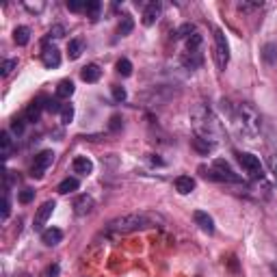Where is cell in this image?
<instances>
[{"instance_id":"cell-1","label":"cell","mask_w":277,"mask_h":277,"mask_svg":"<svg viewBox=\"0 0 277 277\" xmlns=\"http://www.w3.org/2000/svg\"><path fill=\"white\" fill-rule=\"evenodd\" d=\"M190 126H193L195 134L204 138V141L216 145L223 138V126L216 120V115L210 110L206 104H197L190 108Z\"/></svg>"},{"instance_id":"cell-2","label":"cell","mask_w":277,"mask_h":277,"mask_svg":"<svg viewBox=\"0 0 277 277\" xmlns=\"http://www.w3.org/2000/svg\"><path fill=\"white\" fill-rule=\"evenodd\" d=\"M230 120H232V126L236 132L249 138V141H254V138L262 132V117L258 110L247 102H240V104H236L234 108H230Z\"/></svg>"},{"instance_id":"cell-3","label":"cell","mask_w":277,"mask_h":277,"mask_svg":"<svg viewBox=\"0 0 277 277\" xmlns=\"http://www.w3.org/2000/svg\"><path fill=\"white\" fill-rule=\"evenodd\" d=\"M158 221H162V216H158L154 212H130L124 216H117L108 223V232L113 234H132L138 230H148L152 226H156Z\"/></svg>"},{"instance_id":"cell-4","label":"cell","mask_w":277,"mask_h":277,"mask_svg":"<svg viewBox=\"0 0 277 277\" xmlns=\"http://www.w3.org/2000/svg\"><path fill=\"white\" fill-rule=\"evenodd\" d=\"M214 61L219 70H226V65L230 63V46L221 28H214Z\"/></svg>"},{"instance_id":"cell-5","label":"cell","mask_w":277,"mask_h":277,"mask_svg":"<svg viewBox=\"0 0 277 277\" xmlns=\"http://www.w3.org/2000/svg\"><path fill=\"white\" fill-rule=\"evenodd\" d=\"M236 158H238L240 167L247 171L252 178H262L264 176V169H262V162L258 156L249 154V152H236Z\"/></svg>"},{"instance_id":"cell-6","label":"cell","mask_w":277,"mask_h":277,"mask_svg":"<svg viewBox=\"0 0 277 277\" xmlns=\"http://www.w3.org/2000/svg\"><path fill=\"white\" fill-rule=\"evenodd\" d=\"M52 162H54V152H52V150L39 152V154L35 156V162H32V167H30V178L42 180L44 174L48 171V167H50Z\"/></svg>"},{"instance_id":"cell-7","label":"cell","mask_w":277,"mask_h":277,"mask_svg":"<svg viewBox=\"0 0 277 277\" xmlns=\"http://www.w3.org/2000/svg\"><path fill=\"white\" fill-rule=\"evenodd\" d=\"M212 169L216 171V176H219V180H221V182H236V184H240V182H242V178H240V176H236V174H234V169L230 167V162H228V160H223V158H216V160L212 162Z\"/></svg>"},{"instance_id":"cell-8","label":"cell","mask_w":277,"mask_h":277,"mask_svg":"<svg viewBox=\"0 0 277 277\" xmlns=\"http://www.w3.org/2000/svg\"><path fill=\"white\" fill-rule=\"evenodd\" d=\"M54 208H56V204L52 202V200H48V202H44L42 206H39V210H37V214H35V230H42L46 223H48V219L52 216V212H54Z\"/></svg>"},{"instance_id":"cell-9","label":"cell","mask_w":277,"mask_h":277,"mask_svg":"<svg viewBox=\"0 0 277 277\" xmlns=\"http://www.w3.org/2000/svg\"><path fill=\"white\" fill-rule=\"evenodd\" d=\"M193 221H195V226L200 228L202 232L214 234V221H212V216H210L208 212H204V210H195V212H193Z\"/></svg>"},{"instance_id":"cell-10","label":"cell","mask_w":277,"mask_h":277,"mask_svg":"<svg viewBox=\"0 0 277 277\" xmlns=\"http://www.w3.org/2000/svg\"><path fill=\"white\" fill-rule=\"evenodd\" d=\"M42 61L48 70H54L61 65V52H58L54 46H46L44 52H42Z\"/></svg>"},{"instance_id":"cell-11","label":"cell","mask_w":277,"mask_h":277,"mask_svg":"<svg viewBox=\"0 0 277 277\" xmlns=\"http://www.w3.org/2000/svg\"><path fill=\"white\" fill-rule=\"evenodd\" d=\"M160 13H162V4H160V2H150L148 6H145L143 18H141L143 26H152V24H156V20L160 18Z\"/></svg>"},{"instance_id":"cell-12","label":"cell","mask_w":277,"mask_h":277,"mask_svg":"<svg viewBox=\"0 0 277 277\" xmlns=\"http://www.w3.org/2000/svg\"><path fill=\"white\" fill-rule=\"evenodd\" d=\"M63 240V232L58 228H48L42 232V242L46 247H56Z\"/></svg>"},{"instance_id":"cell-13","label":"cell","mask_w":277,"mask_h":277,"mask_svg":"<svg viewBox=\"0 0 277 277\" xmlns=\"http://www.w3.org/2000/svg\"><path fill=\"white\" fill-rule=\"evenodd\" d=\"M72 169H74V174H78V176H89L91 171H94V162H91L87 156H76L74 162H72Z\"/></svg>"},{"instance_id":"cell-14","label":"cell","mask_w":277,"mask_h":277,"mask_svg":"<svg viewBox=\"0 0 277 277\" xmlns=\"http://www.w3.org/2000/svg\"><path fill=\"white\" fill-rule=\"evenodd\" d=\"M46 98H37V100H32L28 104V108H26V113H24V120L26 122H37L39 120V113H42V108H46Z\"/></svg>"},{"instance_id":"cell-15","label":"cell","mask_w":277,"mask_h":277,"mask_svg":"<svg viewBox=\"0 0 277 277\" xmlns=\"http://www.w3.org/2000/svg\"><path fill=\"white\" fill-rule=\"evenodd\" d=\"M174 184H176V190L180 195H188V193L195 190V180L190 176H178Z\"/></svg>"},{"instance_id":"cell-16","label":"cell","mask_w":277,"mask_h":277,"mask_svg":"<svg viewBox=\"0 0 277 277\" xmlns=\"http://www.w3.org/2000/svg\"><path fill=\"white\" fill-rule=\"evenodd\" d=\"M91 208H94V200H91L89 195H80V197H78V200L74 202V212H76L78 216L89 214Z\"/></svg>"},{"instance_id":"cell-17","label":"cell","mask_w":277,"mask_h":277,"mask_svg":"<svg viewBox=\"0 0 277 277\" xmlns=\"http://www.w3.org/2000/svg\"><path fill=\"white\" fill-rule=\"evenodd\" d=\"M100 76H102V70L98 68L96 63H91V65H87V68H82V72H80V78L84 82H98L100 80Z\"/></svg>"},{"instance_id":"cell-18","label":"cell","mask_w":277,"mask_h":277,"mask_svg":"<svg viewBox=\"0 0 277 277\" xmlns=\"http://www.w3.org/2000/svg\"><path fill=\"white\" fill-rule=\"evenodd\" d=\"M74 91H76V87H74L72 80H61L56 84V98L58 100H70V98L74 96Z\"/></svg>"},{"instance_id":"cell-19","label":"cell","mask_w":277,"mask_h":277,"mask_svg":"<svg viewBox=\"0 0 277 277\" xmlns=\"http://www.w3.org/2000/svg\"><path fill=\"white\" fill-rule=\"evenodd\" d=\"M0 148H2V158L9 160L11 154H13V138L9 134V130H2V132H0Z\"/></svg>"},{"instance_id":"cell-20","label":"cell","mask_w":277,"mask_h":277,"mask_svg":"<svg viewBox=\"0 0 277 277\" xmlns=\"http://www.w3.org/2000/svg\"><path fill=\"white\" fill-rule=\"evenodd\" d=\"M82 50H84V42H82V39H70V44H68V56L72 58V61L80 58Z\"/></svg>"},{"instance_id":"cell-21","label":"cell","mask_w":277,"mask_h":277,"mask_svg":"<svg viewBox=\"0 0 277 277\" xmlns=\"http://www.w3.org/2000/svg\"><path fill=\"white\" fill-rule=\"evenodd\" d=\"M80 188V182H78V178H65V180L58 184L56 190L61 195H68V193H74V190Z\"/></svg>"},{"instance_id":"cell-22","label":"cell","mask_w":277,"mask_h":277,"mask_svg":"<svg viewBox=\"0 0 277 277\" xmlns=\"http://www.w3.org/2000/svg\"><path fill=\"white\" fill-rule=\"evenodd\" d=\"M182 63H184V68H188V70H197V68H202L204 56H202V52H186Z\"/></svg>"},{"instance_id":"cell-23","label":"cell","mask_w":277,"mask_h":277,"mask_svg":"<svg viewBox=\"0 0 277 277\" xmlns=\"http://www.w3.org/2000/svg\"><path fill=\"white\" fill-rule=\"evenodd\" d=\"M132 30H134V20L130 18V16H124L120 26H117V35H120V37H128Z\"/></svg>"},{"instance_id":"cell-24","label":"cell","mask_w":277,"mask_h":277,"mask_svg":"<svg viewBox=\"0 0 277 277\" xmlns=\"http://www.w3.org/2000/svg\"><path fill=\"white\" fill-rule=\"evenodd\" d=\"M13 39H16L18 46H26L30 42V28L28 26H18V28L13 30Z\"/></svg>"},{"instance_id":"cell-25","label":"cell","mask_w":277,"mask_h":277,"mask_svg":"<svg viewBox=\"0 0 277 277\" xmlns=\"http://www.w3.org/2000/svg\"><path fill=\"white\" fill-rule=\"evenodd\" d=\"M262 58H264L268 65H273L277 61V46L275 44H266L264 48H262Z\"/></svg>"},{"instance_id":"cell-26","label":"cell","mask_w":277,"mask_h":277,"mask_svg":"<svg viewBox=\"0 0 277 277\" xmlns=\"http://www.w3.org/2000/svg\"><path fill=\"white\" fill-rule=\"evenodd\" d=\"M115 68H117V74L124 76V78H128L130 74H132V63H130L128 58H120Z\"/></svg>"},{"instance_id":"cell-27","label":"cell","mask_w":277,"mask_h":277,"mask_svg":"<svg viewBox=\"0 0 277 277\" xmlns=\"http://www.w3.org/2000/svg\"><path fill=\"white\" fill-rule=\"evenodd\" d=\"M200 46H202V35L200 32H193L186 39V52H200Z\"/></svg>"},{"instance_id":"cell-28","label":"cell","mask_w":277,"mask_h":277,"mask_svg":"<svg viewBox=\"0 0 277 277\" xmlns=\"http://www.w3.org/2000/svg\"><path fill=\"white\" fill-rule=\"evenodd\" d=\"M193 148H195L197 152H202V154H208V152L214 150V145L208 143V141H204V138H200V136H195V138H193Z\"/></svg>"},{"instance_id":"cell-29","label":"cell","mask_w":277,"mask_h":277,"mask_svg":"<svg viewBox=\"0 0 277 277\" xmlns=\"http://www.w3.org/2000/svg\"><path fill=\"white\" fill-rule=\"evenodd\" d=\"M87 16L91 18V20H98L100 18V11H102V2H98V0H91V2H87Z\"/></svg>"},{"instance_id":"cell-30","label":"cell","mask_w":277,"mask_h":277,"mask_svg":"<svg viewBox=\"0 0 277 277\" xmlns=\"http://www.w3.org/2000/svg\"><path fill=\"white\" fill-rule=\"evenodd\" d=\"M58 115H61V122L68 126V124L74 122V106H72V104H63V108H61Z\"/></svg>"},{"instance_id":"cell-31","label":"cell","mask_w":277,"mask_h":277,"mask_svg":"<svg viewBox=\"0 0 277 277\" xmlns=\"http://www.w3.org/2000/svg\"><path fill=\"white\" fill-rule=\"evenodd\" d=\"M16 68H18V58H6V61L2 63V68H0V76L6 78Z\"/></svg>"},{"instance_id":"cell-32","label":"cell","mask_w":277,"mask_h":277,"mask_svg":"<svg viewBox=\"0 0 277 277\" xmlns=\"http://www.w3.org/2000/svg\"><path fill=\"white\" fill-rule=\"evenodd\" d=\"M18 200H20V204H30L32 200H35V190H32V188H22V190H20V195H18Z\"/></svg>"},{"instance_id":"cell-33","label":"cell","mask_w":277,"mask_h":277,"mask_svg":"<svg viewBox=\"0 0 277 277\" xmlns=\"http://www.w3.org/2000/svg\"><path fill=\"white\" fill-rule=\"evenodd\" d=\"M61 108H63V104L58 102V98H54V100H46V110H48V113H61Z\"/></svg>"},{"instance_id":"cell-34","label":"cell","mask_w":277,"mask_h":277,"mask_svg":"<svg viewBox=\"0 0 277 277\" xmlns=\"http://www.w3.org/2000/svg\"><path fill=\"white\" fill-rule=\"evenodd\" d=\"M65 35V26L63 24H54L50 28V32H48V39H61Z\"/></svg>"},{"instance_id":"cell-35","label":"cell","mask_w":277,"mask_h":277,"mask_svg":"<svg viewBox=\"0 0 277 277\" xmlns=\"http://www.w3.org/2000/svg\"><path fill=\"white\" fill-rule=\"evenodd\" d=\"M68 9H70L72 13L84 11V9H87V2H82V0H68Z\"/></svg>"},{"instance_id":"cell-36","label":"cell","mask_w":277,"mask_h":277,"mask_svg":"<svg viewBox=\"0 0 277 277\" xmlns=\"http://www.w3.org/2000/svg\"><path fill=\"white\" fill-rule=\"evenodd\" d=\"M110 91H113L115 102H124V100H126V89L120 87V84H113V87H110Z\"/></svg>"},{"instance_id":"cell-37","label":"cell","mask_w":277,"mask_h":277,"mask_svg":"<svg viewBox=\"0 0 277 277\" xmlns=\"http://www.w3.org/2000/svg\"><path fill=\"white\" fill-rule=\"evenodd\" d=\"M0 208H2V221H6V219H9V214H11V204H9V197H6V193L2 195Z\"/></svg>"},{"instance_id":"cell-38","label":"cell","mask_w":277,"mask_h":277,"mask_svg":"<svg viewBox=\"0 0 277 277\" xmlns=\"http://www.w3.org/2000/svg\"><path fill=\"white\" fill-rule=\"evenodd\" d=\"M193 32H195V26H193V24H184L182 28L176 32V37H186V39H188L190 35H193Z\"/></svg>"},{"instance_id":"cell-39","label":"cell","mask_w":277,"mask_h":277,"mask_svg":"<svg viewBox=\"0 0 277 277\" xmlns=\"http://www.w3.org/2000/svg\"><path fill=\"white\" fill-rule=\"evenodd\" d=\"M58 273H61V266L50 264V266H46V271L42 273V277H58Z\"/></svg>"},{"instance_id":"cell-40","label":"cell","mask_w":277,"mask_h":277,"mask_svg":"<svg viewBox=\"0 0 277 277\" xmlns=\"http://www.w3.org/2000/svg\"><path fill=\"white\" fill-rule=\"evenodd\" d=\"M24 122H26V120H13V124H11V132L18 134V136L22 134V132H24Z\"/></svg>"},{"instance_id":"cell-41","label":"cell","mask_w":277,"mask_h":277,"mask_svg":"<svg viewBox=\"0 0 277 277\" xmlns=\"http://www.w3.org/2000/svg\"><path fill=\"white\" fill-rule=\"evenodd\" d=\"M268 167H271V174H273V178L277 180V154L271 156V160H268Z\"/></svg>"},{"instance_id":"cell-42","label":"cell","mask_w":277,"mask_h":277,"mask_svg":"<svg viewBox=\"0 0 277 277\" xmlns=\"http://www.w3.org/2000/svg\"><path fill=\"white\" fill-rule=\"evenodd\" d=\"M120 126H122V117L113 115V117H110V130H120Z\"/></svg>"},{"instance_id":"cell-43","label":"cell","mask_w":277,"mask_h":277,"mask_svg":"<svg viewBox=\"0 0 277 277\" xmlns=\"http://www.w3.org/2000/svg\"><path fill=\"white\" fill-rule=\"evenodd\" d=\"M26 9H30V11H42V9H44V2H42V4H30V2H26Z\"/></svg>"},{"instance_id":"cell-44","label":"cell","mask_w":277,"mask_h":277,"mask_svg":"<svg viewBox=\"0 0 277 277\" xmlns=\"http://www.w3.org/2000/svg\"><path fill=\"white\" fill-rule=\"evenodd\" d=\"M22 277H30V275H22Z\"/></svg>"}]
</instances>
